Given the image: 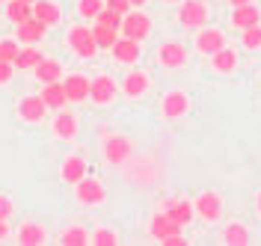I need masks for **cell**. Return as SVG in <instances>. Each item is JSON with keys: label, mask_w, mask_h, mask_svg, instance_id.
<instances>
[{"label": "cell", "mask_w": 261, "mask_h": 246, "mask_svg": "<svg viewBox=\"0 0 261 246\" xmlns=\"http://www.w3.org/2000/svg\"><path fill=\"white\" fill-rule=\"evenodd\" d=\"M178 24L187 30L205 27L208 24V3L205 0H184L178 6Z\"/></svg>", "instance_id": "6da1fadb"}, {"label": "cell", "mask_w": 261, "mask_h": 246, "mask_svg": "<svg viewBox=\"0 0 261 246\" xmlns=\"http://www.w3.org/2000/svg\"><path fill=\"white\" fill-rule=\"evenodd\" d=\"M68 48L74 50L81 60H92L98 53L92 27H71V30H68Z\"/></svg>", "instance_id": "7a4b0ae2"}, {"label": "cell", "mask_w": 261, "mask_h": 246, "mask_svg": "<svg viewBox=\"0 0 261 246\" xmlns=\"http://www.w3.org/2000/svg\"><path fill=\"white\" fill-rule=\"evenodd\" d=\"M119 33L128 36V39L143 42V39H148V33H151V18H148L146 12H140V9H130L128 15L122 18V27H119Z\"/></svg>", "instance_id": "3957f363"}, {"label": "cell", "mask_w": 261, "mask_h": 246, "mask_svg": "<svg viewBox=\"0 0 261 246\" xmlns=\"http://www.w3.org/2000/svg\"><path fill=\"white\" fill-rule=\"evenodd\" d=\"M130 154H134V146H130L128 136H122V133H110V136H104V160H107V163L122 166Z\"/></svg>", "instance_id": "277c9868"}, {"label": "cell", "mask_w": 261, "mask_h": 246, "mask_svg": "<svg viewBox=\"0 0 261 246\" xmlns=\"http://www.w3.org/2000/svg\"><path fill=\"white\" fill-rule=\"evenodd\" d=\"M74 196H77V202L81 205H86V208H95V205H101L104 199H107V190H104V184L98 178H81L77 184H74Z\"/></svg>", "instance_id": "5b68a950"}, {"label": "cell", "mask_w": 261, "mask_h": 246, "mask_svg": "<svg viewBox=\"0 0 261 246\" xmlns=\"http://www.w3.org/2000/svg\"><path fill=\"white\" fill-rule=\"evenodd\" d=\"M193 211L196 216H202L205 223H217L220 216H223V199L211 193V190H205V193H199L193 202Z\"/></svg>", "instance_id": "8992f818"}, {"label": "cell", "mask_w": 261, "mask_h": 246, "mask_svg": "<svg viewBox=\"0 0 261 246\" xmlns=\"http://www.w3.org/2000/svg\"><path fill=\"white\" fill-rule=\"evenodd\" d=\"M161 113L166 119H181V116L190 113V95L187 92H181V89H172V92H166L161 101Z\"/></svg>", "instance_id": "52a82bcc"}, {"label": "cell", "mask_w": 261, "mask_h": 246, "mask_svg": "<svg viewBox=\"0 0 261 246\" xmlns=\"http://www.w3.org/2000/svg\"><path fill=\"white\" fill-rule=\"evenodd\" d=\"M116 95H119V86H116L113 77H107V74H98L95 80H89V101H95L98 107L110 104Z\"/></svg>", "instance_id": "ba28073f"}, {"label": "cell", "mask_w": 261, "mask_h": 246, "mask_svg": "<svg viewBox=\"0 0 261 246\" xmlns=\"http://www.w3.org/2000/svg\"><path fill=\"white\" fill-rule=\"evenodd\" d=\"M116 63H122V66H134L140 57H143V50H140V42L137 39H128V36H119L116 39V45L110 48Z\"/></svg>", "instance_id": "9c48e42d"}, {"label": "cell", "mask_w": 261, "mask_h": 246, "mask_svg": "<svg viewBox=\"0 0 261 246\" xmlns=\"http://www.w3.org/2000/svg\"><path fill=\"white\" fill-rule=\"evenodd\" d=\"M158 63L163 68H184L187 66V48L181 42H163L158 50Z\"/></svg>", "instance_id": "30bf717a"}, {"label": "cell", "mask_w": 261, "mask_h": 246, "mask_svg": "<svg viewBox=\"0 0 261 246\" xmlns=\"http://www.w3.org/2000/svg\"><path fill=\"white\" fill-rule=\"evenodd\" d=\"M220 48H226L223 30H217V27H202V30L196 33V50H199V53L211 57V53H217Z\"/></svg>", "instance_id": "8fae6325"}, {"label": "cell", "mask_w": 261, "mask_h": 246, "mask_svg": "<svg viewBox=\"0 0 261 246\" xmlns=\"http://www.w3.org/2000/svg\"><path fill=\"white\" fill-rule=\"evenodd\" d=\"M15 30H18V42L21 45H36V42H42L48 36V24H42L39 18H27V21L15 24Z\"/></svg>", "instance_id": "7c38bea8"}, {"label": "cell", "mask_w": 261, "mask_h": 246, "mask_svg": "<svg viewBox=\"0 0 261 246\" xmlns=\"http://www.w3.org/2000/svg\"><path fill=\"white\" fill-rule=\"evenodd\" d=\"M89 175V163L83 160L81 154H68L63 160V166H60V178L65 181V184H77L81 178H86Z\"/></svg>", "instance_id": "4fadbf2b"}, {"label": "cell", "mask_w": 261, "mask_h": 246, "mask_svg": "<svg viewBox=\"0 0 261 246\" xmlns=\"http://www.w3.org/2000/svg\"><path fill=\"white\" fill-rule=\"evenodd\" d=\"M45 113H48V104L42 101V95H24L18 101V116L24 122H42Z\"/></svg>", "instance_id": "5bb4252c"}, {"label": "cell", "mask_w": 261, "mask_h": 246, "mask_svg": "<svg viewBox=\"0 0 261 246\" xmlns=\"http://www.w3.org/2000/svg\"><path fill=\"white\" fill-rule=\"evenodd\" d=\"M163 213L172 220V223H178V226H190L193 223V202H187V199H169L166 205H163Z\"/></svg>", "instance_id": "9a60e30c"}, {"label": "cell", "mask_w": 261, "mask_h": 246, "mask_svg": "<svg viewBox=\"0 0 261 246\" xmlns=\"http://www.w3.org/2000/svg\"><path fill=\"white\" fill-rule=\"evenodd\" d=\"M261 24V9L255 3H246V6H231V27L246 30V27H255Z\"/></svg>", "instance_id": "2e32d148"}, {"label": "cell", "mask_w": 261, "mask_h": 246, "mask_svg": "<svg viewBox=\"0 0 261 246\" xmlns=\"http://www.w3.org/2000/svg\"><path fill=\"white\" fill-rule=\"evenodd\" d=\"M178 231H184V226L172 223V220H169V216H166L163 211H161V213H154V216H151V223H148V234H151L158 243H161L163 237H169V234H178Z\"/></svg>", "instance_id": "e0dca14e"}, {"label": "cell", "mask_w": 261, "mask_h": 246, "mask_svg": "<svg viewBox=\"0 0 261 246\" xmlns=\"http://www.w3.org/2000/svg\"><path fill=\"white\" fill-rule=\"evenodd\" d=\"M42 101L48 104V110H63L68 95H65V83L54 80V83H42Z\"/></svg>", "instance_id": "ac0fdd59"}, {"label": "cell", "mask_w": 261, "mask_h": 246, "mask_svg": "<svg viewBox=\"0 0 261 246\" xmlns=\"http://www.w3.org/2000/svg\"><path fill=\"white\" fill-rule=\"evenodd\" d=\"M54 133L60 140H74L77 136V116L68 113V110H57V119H54Z\"/></svg>", "instance_id": "d6986e66"}, {"label": "cell", "mask_w": 261, "mask_h": 246, "mask_svg": "<svg viewBox=\"0 0 261 246\" xmlns=\"http://www.w3.org/2000/svg\"><path fill=\"white\" fill-rule=\"evenodd\" d=\"M33 74H36V80L39 83H54L63 77V66H60V60H50V57H42L36 68H33Z\"/></svg>", "instance_id": "ffe728a7"}, {"label": "cell", "mask_w": 261, "mask_h": 246, "mask_svg": "<svg viewBox=\"0 0 261 246\" xmlns=\"http://www.w3.org/2000/svg\"><path fill=\"white\" fill-rule=\"evenodd\" d=\"M151 80H148L146 71H130L128 77L122 80V92L128 95V98H140V95H146Z\"/></svg>", "instance_id": "44dd1931"}, {"label": "cell", "mask_w": 261, "mask_h": 246, "mask_svg": "<svg viewBox=\"0 0 261 246\" xmlns=\"http://www.w3.org/2000/svg\"><path fill=\"white\" fill-rule=\"evenodd\" d=\"M45 240H48V231H45V226H39V223H24L18 229V243L21 246H42Z\"/></svg>", "instance_id": "7402d4cb"}, {"label": "cell", "mask_w": 261, "mask_h": 246, "mask_svg": "<svg viewBox=\"0 0 261 246\" xmlns=\"http://www.w3.org/2000/svg\"><path fill=\"white\" fill-rule=\"evenodd\" d=\"M63 83H65L68 101H89V77H83V74H68Z\"/></svg>", "instance_id": "603a6c76"}, {"label": "cell", "mask_w": 261, "mask_h": 246, "mask_svg": "<svg viewBox=\"0 0 261 246\" xmlns=\"http://www.w3.org/2000/svg\"><path fill=\"white\" fill-rule=\"evenodd\" d=\"M33 18H39L42 24L54 27V24H60L63 12H60V6L50 3V0H36V3H33Z\"/></svg>", "instance_id": "cb8c5ba5"}, {"label": "cell", "mask_w": 261, "mask_h": 246, "mask_svg": "<svg viewBox=\"0 0 261 246\" xmlns=\"http://www.w3.org/2000/svg\"><path fill=\"white\" fill-rule=\"evenodd\" d=\"M211 66H214V71H220V74H231V71L238 68V50H231L228 45L220 48L217 53H211Z\"/></svg>", "instance_id": "d4e9b609"}, {"label": "cell", "mask_w": 261, "mask_h": 246, "mask_svg": "<svg viewBox=\"0 0 261 246\" xmlns=\"http://www.w3.org/2000/svg\"><path fill=\"white\" fill-rule=\"evenodd\" d=\"M223 243L226 246H249V229L241 223H228L223 229Z\"/></svg>", "instance_id": "484cf974"}, {"label": "cell", "mask_w": 261, "mask_h": 246, "mask_svg": "<svg viewBox=\"0 0 261 246\" xmlns=\"http://www.w3.org/2000/svg\"><path fill=\"white\" fill-rule=\"evenodd\" d=\"M39 60H42V50H36V45H24V48L18 50V57H15L12 66H15L18 71H33Z\"/></svg>", "instance_id": "4316f807"}, {"label": "cell", "mask_w": 261, "mask_h": 246, "mask_svg": "<svg viewBox=\"0 0 261 246\" xmlns=\"http://www.w3.org/2000/svg\"><path fill=\"white\" fill-rule=\"evenodd\" d=\"M6 18L12 24H21V21L33 18V3H27V0H6Z\"/></svg>", "instance_id": "83f0119b"}, {"label": "cell", "mask_w": 261, "mask_h": 246, "mask_svg": "<svg viewBox=\"0 0 261 246\" xmlns=\"http://www.w3.org/2000/svg\"><path fill=\"white\" fill-rule=\"evenodd\" d=\"M92 36H95L98 50H110L116 45V39H119V30H113V27H104V24H95V27H92Z\"/></svg>", "instance_id": "f1b7e54d"}, {"label": "cell", "mask_w": 261, "mask_h": 246, "mask_svg": "<svg viewBox=\"0 0 261 246\" xmlns=\"http://www.w3.org/2000/svg\"><path fill=\"white\" fill-rule=\"evenodd\" d=\"M60 243H63V246H86V243H89V231L81 229V226H71V229L63 231Z\"/></svg>", "instance_id": "f546056e"}, {"label": "cell", "mask_w": 261, "mask_h": 246, "mask_svg": "<svg viewBox=\"0 0 261 246\" xmlns=\"http://www.w3.org/2000/svg\"><path fill=\"white\" fill-rule=\"evenodd\" d=\"M241 45H244L246 50H258L261 48V24L241 30Z\"/></svg>", "instance_id": "4dcf8cb0"}, {"label": "cell", "mask_w": 261, "mask_h": 246, "mask_svg": "<svg viewBox=\"0 0 261 246\" xmlns=\"http://www.w3.org/2000/svg\"><path fill=\"white\" fill-rule=\"evenodd\" d=\"M89 243H95V246H116V243H119V234H116L113 229H95L92 234H89Z\"/></svg>", "instance_id": "1f68e13d"}, {"label": "cell", "mask_w": 261, "mask_h": 246, "mask_svg": "<svg viewBox=\"0 0 261 246\" xmlns=\"http://www.w3.org/2000/svg\"><path fill=\"white\" fill-rule=\"evenodd\" d=\"M101 9H104V0H77V12L86 21H95Z\"/></svg>", "instance_id": "d6a6232c"}, {"label": "cell", "mask_w": 261, "mask_h": 246, "mask_svg": "<svg viewBox=\"0 0 261 246\" xmlns=\"http://www.w3.org/2000/svg\"><path fill=\"white\" fill-rule=\"evenodd\" d=\"M122 18H125V15H119V12H113V9H107V6H104V9L98 12L95 24H104V27H113V30H119V27H122Z\"/></svg>", "instance_id": "836d02e7"}, {"label": "cell", "mask_w": 261, "mask_h": 246, "mask_svg": "<svg viewBox=\"0 0 261 246\" xmlns=\"http://www.w3.org/2000/svg\"><path fill=\"white\" fill-rule=\"evenodd\" d=\"M18 42L15 39H0V60L3 63H15V57H18Z\"/></svg>", "instance_id": "e575fe53"}, {"label": "cell", "mask_w": 261, "mask_h": 246, "mask_svg": "<svg viewBox=\"0 0 261 246\" xmlns=\"http://www.w3.org/2000/svg\"><path fill=\"white\" fill-rule=\"evenodd\" d=\"M104 6H107V9H113V12H119V15H128L130 9H134V6H130V0H104Z\"/></svg>", "instance_id": "d590c367"}, {"label": "cell", "mask_w": 261, "mask_h": 246, "mask_svg": "<svg viewBox=\"0 0 261 246\" xmlns=\"http://www.w3.org/2000/svg\"><path fill=\"white\" fill-rule=\"evenodd\" d=\"M15 211V205H12V199L9 196H0V220H9Z\"/></svg>", "instance_id": "8d00e7d4"}, {"label": "cell", "mask_w": 261, "mask_h": 246, "mask_svg": "<svg viewBox=\"0 0 261 246\" xmlns=\"http://www.w3.org/2000/svg\"><path fill=\"white\" fill-rule=\"evenodd\" d=\"M12 71H15L12 63H3V60H0V86H6V83L12 80Z\"/></svg>", "instance_id": "74e56055"}, {"label": "cell", "mask_w": 261, "mask_h": 246, "mask_svg": "<svg viewBox=\"0 0 261 246\" xmlns=\"http://www.w3.org/2000/svg\"><path fill=\"white\" fill-rule=\"evenodd\" d=\"M161 246H187V237H184V231H178V234H169V237H163Z\"/></svg>", "instance_id": "f35d334b"}, {"label": "cell", "mask_w": 261, "mask_h": 246, "mask_svg": "<svg viewBox=\"0 0 261 246\" xmlns=\"http://www.w3.org/2000/svg\"><path fill=\"white\" fill-rule=\"evenodd\" d=\"M9 237V226H6V220H0V240H6Z\"/></svg>", "instance_id": "ab89813d"}, {"label": "cell", "mask_w": 261, "mask_h": 246, "mask_svg": "<svg viewBox=\"0 0 261 246\" xmlns=\"http://www.w3.org/2000/svg\"><path fill=\"white\" fill-rule=\"evenodd\" d=\"M148 0H130V6H134V9H140V6H146Z\"/></svg>", "instance_id": "60d3db41"}, {"label": "cell", "mask_w": 261, "mask_h": 246, "mask_svg": "<svg viewBox=\"0 0 261 246\" xmlns=\"http://www.w3.org/2000/svg\"><path fill=\"white\" fill-rule=\"evenodd\" d=\"M231 6H246V3H252V0H228Z\"/></svg>", "instance_id": "b9f144b4"}, {"label": "cell", "mask_w": 261, "mask_h": 246, "mask_svg": "<svg viewBox=\"0 0 261 246\" xmlns=\"http://www.w3.org/2000/svg\"><path fill=\"white\" fill-rule=\"evenodd\" d=\"M255 208H258V213H261V193H258V199H255Z\"/></svg>", "instance_id": "7bdbcfd3"}, {"label": "cell", "mask_w": 261, "mask_h": 246, "mask_svg": "<svg viewBox=\"0 0 261 246\" xmlns=\"http://www.w3.org/2000/svg\"><path fill=\"white\" fill-rule=\"evenodd\" d=\"M27 3H36V0H27Z\"/></svg>", "instance_id": "ee69618b"}, {"label": "cell", "mask_w": 261, "mask_h": 246, "mask_svg": "<svg viewBox=\"0 0 261 246\" xmlns=\"http://www.w3.org/2000/svg\"><path fill=\"white\" fill-rule=\"evenodd\" d=\"M0 3H6V0H0Z\"/></svg>", "instance_id": "f6af8a7d"}, {"label": "cell", "mask_w": 261, "mask_h": 246, "mask_svg": "<svg viewBox=\"0 0 261 246\" xmlns=\"http://www.w3.org/2000/svg\"><path fill=\"white\" fill-rule=\"evenodd\" d=\"M169 3H175V0H169Z\"/></svg>", "instance_id": "bcb514c9"}]
</instances>
